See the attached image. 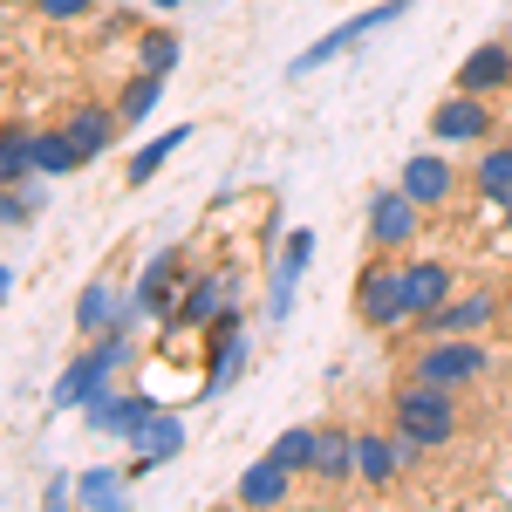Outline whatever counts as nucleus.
Here are the masks:
<instances>
[{
  "label": "nucleus",
  "instance_id": "1",
  "mask_svg": "<svg viewBox=\"0 0 512 512\" xmlns=\"http://www.w3.org/2000/svg\"><path fill=\"white\" fill-rule=\"evenodd\" d=\"M130 335H137V328H117V321H110V328L96 335V349H82L76 362L55 376V410H89L96 396L117 390V369L137 355V342H130Z\"/></svg>",
  "mask_w": 512,
  "mask_h": 512
},
{
  "label": "nucleus",
  "instance_id": "2",
  "mask_svg": "<svg viewBox=\"0 0 512 512\" xmlns=\"http://www.w3.org/2000/svg\"><path fill=\"white\" fill-rule=\"evenodd\" d=\"M390 431L417 437L424 451H444L458 437V390H437L424 376H403L390 390Z\"/></svg>",
  "mask_w": 512,
  "mask_h": 512
},
{
  "label": "nucleus",
  "instance_id": "3",
  "mask_svg": "<svg viewBox=\"0 0 512 512\" xmlns=\"http://www.w3.org/2000/svg\"><path fill=\"white\" fill-rule=\"evenodd\" d=\"M410 376H424L437 390H472L492 376V349L478 335H431L424 349L410 355Z\"/></svg>",
  "mask_w": 512,
  "mask_h": 512
},
{
  "label": "nucleus",
  "instance_id": "4",
  "mask_svg": "<svg viewBox=\"0 0 512 512\" xmlns=\"http://www.w3.org/2000/svg\"><path fill=\"white\" fill-rule=\"evenodd\" d=\"M410 7H417V0H369L362 14H349V21H335V28H328L321 41H308V48H301V55L287 62V76H315L321 62H335V55H342V48H355L362 35H376V28H390V21H403Z\"/></svg>",
  "mask_w": 512,
  "mask_h": 512
},
{
  "label": "nucleus",
  "instance_id": "5",
  "mask_svg": "<svg viewBox=\"0 0 512 512\" xmlns=\"http://www.w3.org/2000/svg\"><path fill=\"white\" fill-rule=\"evenodd\" d=\"M355 321L376 328V335H390V328L410 321V308H403V267H396L390 253H376V260L355 274Z\"/></svg>",
  "mask_w": 512,
  "mask_h": 512
},
{
  "label": "nucleus",
  "instance_id": "6",
  "mask_svg": "<svg viewBox=\"0 0 512 512\" xmlns=\"http://www.w3.org/2000/svg\"><path fill=\"white\" fill-rule=\"evenodd\" d=\"M417 219H424V205L403 192V185H383V192L369 198V253H403L410 239H417Z\"/></svg>",
  "mask_w": 512,
  "mask_h": 512
},
{
  "label": "nucleus",
  "instance_id": "7",
  "mask_svg": "<svg viewBox=\"0 0 512 512\" xmlns=\"http://www.w3.org/2000/svg\"><path fill=\"white\" fill-rule=\"evenodd\" d=\"M431 137L437 144H485V137H492V96L451 89V96L431 110Z\"/></svg>",
  "mask_w": 512,
  "mask_h": 512
},
{
  "label": "nucleus",
  "instance_id": "8",
  "mask_svg": "<svg viewBox=\"0 0 512 512\" xmlns=\"http://www.w3.org/2000/svg\"><path fill=\"white\" fill-rule=\"evenodd\" d=\"M178 294H185V267H178V253L164 246V253H151V260H144V274L130 280V301L171 328V321H178Z\"/></svg>",
  "mask_w": 512,
  "mask_h": 512
},
{
  "label": "nucleus",
  "instance_id": "9",
  "mask_svg": "<svg viewBox=\"0 0 512 512\" xmlns=\"http://www.w3.org/2000/svg\"><path fill=\"white\" fill-rule=\"evenodd\" d=\"M492 315H499V294L472 287V294H451L444 308H431L417 328H424V335H485V328H492Z\"/></svg>",
  "mask_w": 512,
  "mask_h": 512
},
{
  "label": "nucleus",
  "instance_id": "10",
  "mask_svg": "<svg viewBox=\"0 0 512 512\" xmlns=\"http://www.w3.org/2000/svg\"><path fill=\"white\" fill-rule=\"evenodd\" d=\"M396 185L417 198L424 212H437V205H451V198H458V171H451L444 151H417V158H403V178H396Z\"/></svg>",
  "mask_w": 512,
  "mask_h": 512
},
{
  "label": "nucleus",
  "instance_id": "11",
  "mask_svg": "<svg viewBox=\"0 0 512 512\" xmlns=\"http://www.w3.org/2000/svg\"><path fill=\"white\" fill-rule=\"evenodd\" d=\"M451 89H472V96H499V89H512V41H478L472 55L458 62Z\"/></svg>",
  "mask_w": 512,
  "mask_h": 512
},
{
  "label": "nucleus",
  "instance_id": "12",
  "mask_svg": "<svg viewBox=\"0 0 512 512\" xmlns=\"http://www.w3.org/2000/svg\"><path fill=\"white\" fill-rule=\"evenodd\" d=\"M130 451H137V472H151V465H171L178 451H185V417L178 410H151L137 431L123 437Z\"/></svg>",
  "mask_w": 512,
  "mask_h": 512
},
{
  "label": "nucleus",
  "instance_id": "13",
  "mask_svg": "<svg viewBox=\"0 0 512 512\" xmlns=\"http://www.w3.org/2000/svg\"><path fill=\"white\" fill-rule=\"evenodd\" d=\"M226 301H233V280L226 274H192L185 294H178V321H171V328H212V321L226 315ZM171 328H164V335H171Z\"/></svg>",
  "mask_w": 512,
  "mask_h": 512
},
{
  "label": "nucleus",
  "instance_id": "14",
  "mask_svg": "<svg viewBox=\"0 0 512 512\" xmlns=\"http://www.w3.org/2000/svg\"><path fill=\"white\" fill-rule=\"evenodd\" d=\"M451 267L444 260H403V308H410V321H424L431 308H444L451 301Z\"/></svg>",
  "mask_w": 512,
  "mask_h": 512
},
{
  "label": "nucleus",
  "instance_id": "15",
  "mask_svg": "<svg viewBox=\"0 0 512 512\" xmlns=\"http://www.w3.org/2000/svg\"><path fill=\"white\" fill-rule=\"evenodd\" d=\"M315 267V233H287V246H280V267H274V294H267V315L287 321L294 315V287H301V274Z\"/></svg>",
  "mask_w": 512,
  "mask_h": 512
},
{
  "label": "nucleus",
  "instance_id": "16",
  "mask_svg": "<svg viewBox=\"0 0 512 512\" xmlns=\"http://www.w3.org/2000/svg\"><path fill=\"white\" fill-rule=\"evenodd\" d=\"M62 130L76 137V151H82V158H103V151L117 144L123 117H117V110H110V103H76V110L62 117Z\"/></svg>",
  "mask_w": 512,
  "mask_h": 512
},
{
  "label": "nucleus",
  "instance_id": "17",
  "mask_svg": "<svg viewBox=\"0 0 512 512\" xmlns=\"http://www.w3.org/2000/svg\"><path fill=\"white\" fill-rule=\"evenodd\" d=\"M355 478H362L369 492H390L396 478H403L396 437H383V431H355Z\"/></svg>",
  "mask_w": 512,
  "mask_h": 512
},
{
  "label": "nucleus",
  "instance_id": "18",
  "mask_svg": "<svg viewBox=\"0 0 512 512\" xmlns=\"http://www.w3.org/2000/svg\"><path fill=\"white\" fill-rule=\"evenodd\" d=\"M123 301H130V294H123V280L117 274H96L89 287H82V301H76V335H89V342H96V335L123 315Z\"/></svg>",
  "mask_w": 512,
  "mask_h": 512
},
{
  "label": "nucleus",
  "instance_id": "19",
  "mask_svg": "<svg viewBox=\"0 0 512 512\" xmlns=\"http://www.w3.org/2000/svg\"><path fill=\"white\" fill-rule=\"evenodd\" d=\"M233 499H239V506H287V499H294V472H287L280 458H260V465L239 472Z\"/></svg>",
  "mask_w": 512,
  "mask_h": 512
},
{
  "label": "nucleus",
  "instance_id": "20",
  "mask_svg": "<svg viewBox=\"0 0 512 512\" xmlns=\"http://www.w3.org/2000/svg\"><path fill=\"white\" fill-rule=\"evenodd\" d=\"M185 144H192V123H171V130H158V137H151V144H144L137 158L123 164V185H130V192H137V185H151V178H158V171L178 158Z\"/></svg>",
  "mask_w": 512,
  "mask_h": 512
},
{
  "label": "nucleus",
  "instance_id": "21",
  "mask_svg": "<svg viewBox=\"0 0 512 512\" xmlns=\"http://www.w3.org/2000/svg\"><path fill=\"white\" fill-rule=\"evenodd\" d=\"M82 164H89V158L76 151V137H69L62 123H55V130H35V171H41V178H76Z\"/></svg>",
  "mask_w": 512,
  "mask_h": 512
},
{
  "label": "nucleus",
  "instance_id": "22",
  "mask_svg": "<svg viewBox=\"0 0 512 512\" xmlns=\"http://www.w3.org/2000/svg\"><path fill=\"white\" fill-rule=\"evenodd\" d=\"M164 82H171V76H158V69H137V76L123 82V96H117V117H123V130L151 123V110H158V96H164Z\"/></svg>",
  "mask_w": 512,
  "mask_h": 512
},
{
  "label": "nucleus",
  "instance_id": "23",
  "mask_svg": "<svg viewBox=\"0 0 512 512\" xmlns=\"http://www.w3.org/2000/svg\"><path fill=\"white\" fill-rule=\"evenodd\" d=\"M321 485H342V478H355V431H321L315 444V472Z\"/></svg>",
  "mask_w": 512,
  "mask_h": 512
},
{
  "label": "nucleus",
  "instance_id": "24",
  "mask_svg": "<svg viewBox=\"0 0 512 512\" xmlns=\"http://www.w3.org/2000/svg\"><path fill=\"white\" fill-rule=\"evenodd\" d=\"M472 185H478L485 198H492L499 212H506V205H512V144H485V158H478Z\"/></svg>",
  "mask_w": 512,
  "mask_h": 512
},
{
  "label": "nucleus",
  "instance_id": "25",
  "mask_svg": "<svg viewBox=\"0 0 512 512\" xmlns=\"http://www.w3.org/2000/svg\"><path fill=\"white\" fill-rule=\"evenodd\" d=\"M315 444H321L315 424H287V431L267 444V458H280V465H287L294 478H308V472H315Z\"/></svg>",
  "mask_w": 512,
  "mask_h": 512
},
{
  "label": "nucleus",
  "instance_id": "26",
  "mask_svg": "<svg viewBox=\"0 0 512 512\" xmlns=\"http://www.w3.org/2000/svg\"><path fill=\"white\" fill-rule=\"evenodd\" d=\"M130 499V472L123 465H96L76 478V506H123Z\"/></svg>",
  "mask_w": 512,
  "mask_h": 512
},
{
  "label": "nucleus",
  "instance_id": "27",
  "mask_svg": "<svg viewBox=\"0 0 512 512\" xmlns=\"http://www.w3.org/2000/svg\"><path fill=\"white\" fill-rule=\"evenodd\" d=\"M178 55H185L178 28H144V35H137V69H158V76H171V69H178Z\"/></svg>",
  "mask_w": 512,
  "mask_h": 512
},
{
  "label": "nucleus",
  "instance_id": "28",
  "mask_svg": "<svg viewBox=\"0 0 512 512\" xmlns=\"http://www.w3.org/2000/svg\"><path fill=\"white\" fill-rule=\"evenodd\" d=\"M89 7H96V0H35L41 21H62V28H69V21H89Z\"/></svg>",
  "mask_w": 512,
  "mask_h": 512
},
{
  "label": "nucleus",
  "instance_id": "29",
  "mask_svg": "<svg viewBox=\"0 0 512 512\" xmlns=\"http://www.w3.org/2000/svg\"><path fill=\"white\" fill-rule=\"evenodd\" d=\"M239 328H246V315H239V301H226V315L212 321V328H205V335H212V349H219V342H233Z\"/></svg>",
  "mask_w": 512,
  "mask_h": 512
},
{
  "label": "nucleus",
  "instance_id": "30",
  "mask_svg": "<svg viewBox=\"0 0 512 512\" xmlns=\"http://www.w3.org/2000/svg\"><path fill=\"white\" fill-rule=\"evenodd\" d=\"M69 499H76V478L69 472H55L48 485H41V506H69Z\"/></svg>",
  "mask_w": 512,
  "mask_h": 512
},
{
  "label": "nucleus",
  "instance_id": "31",
  "mask_svg": "<svg viewBox=\"0 0 512 512\" xmlns=\"http://www.w3.org/2000/svg\"><path fill=\"white\" fill-rule=\"evenodd\" d=\"M14 301V267H0V308Z\"/></svg>",
  "mask_w": 512,
  "mask_h": 512
},
{
  "label": "nucleus",
  "instance_id": "32",
  "mask_svg": "<svg viewBox=\"0 0 512 512\" xmlns=\"http://www.w3.org/2000/svg\"><path fill=\"white\" fill-rule=\"evenodd\" d=\"M144 7H158V14H171V7H185V0H144Z\"/></svg>",
  "mask_w": 512,
  "mask_h": 512
},
{
  "label": "nucleus",
  "instance_id": "33",
  "mask_svg": "<svg viewBox=\"0 0 512 512\" xmlns=\"http://www.w3.org/2000/svg\"><path fill=\"white\" fill-rule=\"evenodd\" d=\"M499 219H506V233H512V205H506V212H499Z\"/></svg>",
  "mask_w": 512,
  "mask_h": 512
},
{
  "label": "nucleus",
  "instance_id": "34",
  "mask_svg": "<svg viewBox=\"0 0 512 512\" xmlns=\"http://www.w3.org/2000/svg\"><path fill=\"white\" fill-rule=\"evenodd\" d=\"M0 35H7V7H0Z\"/></svg>",
  "mask_w": 512,
  "mask_h": 512
}]
</instances>
